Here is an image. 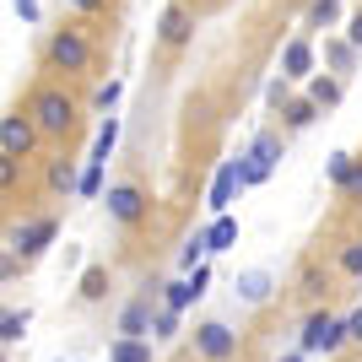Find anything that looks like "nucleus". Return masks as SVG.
<instances>
[{"label": "nucleus", "mask_w": 362, "mask_h": 362, "mask_svg": "<svg viewBox=\"0 0 362 362\" xmlns=\"http://www.w3.org/2000/svg\"><path fill=\"white\" fill-rule=\"evenodd\" d=\"M28 119L38 124V136H65L71 119H76V108H71V98H65L60 87H44V92H33Z\"/></svg>", "instance_id": "1"}, {"label": "nucleus", "mask_w": 362, "mask_h": 362, "mask_svg": "<svg viewBox=\"0 0 362 362\" xmlns=\"http://www.w3.org/2000/svg\"><path fill=\"white\" fill-rule=\"evenodd\" d=\"M341 341H351L346 319L325 314V308L303 319V351H308V357H330V351H341Z\"/></svg>", "instance_id": "2"}, {"label": "nucleus", "mask_w": 362, "mask_h": 362, "mask_svg": "<svg viewBox=\"0 0 362 362\" xmlns=\"http://www.w3.org/2000/svg\"><path fill=\"white\" fill-rule=\"evenodd\" d=\"M276 163H281V136H276V130H259V136L249 141V151H243V184H265L276 173Z\"/></svg>", "instance_id": "3"}, {"label": "nucleus", "mask_w": 362, "mask_h": 362, "mask_svg": "<svg viewBox=\"0 0 362 362\" xmlns=\"http://www.w3.org/2000/svg\"><path fill=\"white\" fill-rule=\"evenodd\" d=\"M238 189H249V184H243V157H227V163L216 168V179H211L206 206H211L216 216H227V206H233V195H238Z\"/></svg>", "instance_id": "4"}, {"label": "nucleus", "mask_w": 362, "mask_h": 362, "mask_svg": "<svg viewBox=\"0 0 362 362\" xmlns=\"http://www.w3.org/2000/svg\"><path fill=\"white\" fill-rule=\"evenodd\" d=\"M195 351L206 362H227L233 351H238V335L227 330L222 319H206V325H195Z\"/></svg>", "instance_id": "5"}, {"label": "nucleus", "mask_w": 362, "mask_h": 362, "mask_svg": "<svg viewBox=\"0 0 362 362\" xmlns=\"http://www.w3.org/2000/svg\"><path fill=\"white\" fill-rule=\"evenodd\" d=\"M87 60H92V49H87V38H81V33H54V38H49V65H54V71H87Z\"/></svg>", "instance_id": "6"}, {"label": "nucleus", "mask_w": 362, "mask_h": 362, "mask_svg": "<svg viewBox=\"0 0 362 362\" xmlns=\"http://www.w3.org/2000/svg\"><path fill=\"white\" fill-rule=\"evenodd\" d=\"M157 38H163L168 49H184L189 38H195V16H189V6H184V0L163 6V16H157Z\"/></svg>", "instance_id": "7"}, {"label": "nucleus", "mask_w": 362, "mask_h": 362, "mask_svg": "<svg viewBox=\"0 0 362 362\" xmlns=\"http://www.w3.org/2000/svg\"><path fill=\"white\" fill-rule=\"evenodd\" d=\"M33 136H38V124L28 119V114H6L0 119V157H28V146H33Z\"/></svg>", "instance_id": "8"}, {"label": "nucleus", "mask_w": 362, "mask_h": 362, "mask_svg": "<svg viewBox=\"0 0 362 362\" xmlns=\"http://www.w3.org/2000/svg\"><path fill=\"white\" fill-rule=\"evenodd\" d=\"M206 287H211V265H200V271H189V276H179V281H168V292H163V303L173 308V314H184L195 298H206Z\"/></svg>", "instance_id": "9"}, {"label": "nucleus", "mask_w": 362, "mask_h": 362, "mask_svg": "<svg viewBox=\"0 0 362 362\" xmlns=\"http://www.w3.org/2000/svg\"><path fill=\"white\" fill-rule=\"evenodd\" d=\"M108 216H114V222H141V216H146V195H141L136 184H114V189H108Z\"/></svg>", "instance_id": "10"}, {"label": "nucleus", "mask_w": 362, "mask_h": 362, "mask_svg": "<svg viewBox=\"0 0 362 362\" xmlns=\"http://www.w3.org/2000/svg\"><path fill=\"white\" fill-rule=\"evenodd\" d=\"M54 233H60V227L44 216V222H22V227H11V233H6V243H11V255H38V249H44Z\"/></svg>", "instance_id": "11"}, {"label": "nucleus", "mask_w": 362, "mask_h": 362, "mask_svg": "<svg viewBox=\"0 0 362 362\" xmlns=\"http://www.w3.org/2000/svg\"><path fill=\"white\" fill-rule=\"evenodd\" d=\"M281 76H287V81H314V44H308V38H292V44L281 49Z\"/></svg>", "instance_id": "12"}, {"label": "nucleus", "mask_w": 362, "mask_h": 362, "mask_svg": "<svg viewBox=\"0 0 362 362\" xmlns=\"http://www.w3.org/2000/svg\"><path fill=\"white\" fill-rule=\"evenodd\" d=\"M151 325H157V314H151V303H146V298L124 303V314H119V335H130V341H146Z\"/></svg>", "instance_id": "13"}, {"label": "nucleus", "mask_w": 362, "mask_h": 362, "mask_svg": "<svg viewBox=\"0 0 362 362\" xmlns=\"http://www.w3.org/2000/svg\"><path fill=\"white\" fill-rule=\"evenodd\" d=\"M271 292H276L271 271H243V276H238V298H243V303H271Z\"/></svg>", "instance_id": "14"}, {"label": "nucleus", "mask_w": 362, "mask_h": 362, "mask_svg": "<svg viewBox=\"0 0 362 362\" xmlns=\"http://www.w3.org/2000/svg\"><path fill=\"white\" fill-rule=\"evenodd\" d=\"M233 243H238V216H211V227H206V249L222 255V249H233Z\"/></svg>", "instance_id": "15"}, {"label": "nucleus", "mask_w": 362, "mask_h": 362, "mask_svg": "<svg viewBox=\"0 0 362 362\" xmlns=\"http://www.w3.org/2000/svg\"><path fill=\"white\" fill-rule=\"evenodd\" d=\"M341 92H346V87H341L335 76H314V81H308V103H314V108H335V103H341Z\"/></svg>", "instance_id": "16"}, {"label": "nucleus", "mask_w": 362, "mask_h": 362, "mask_svg": "<svg viewBox=\"0 0 362 362\" xmlns=\"http://www.w3.org/2000/svg\"><path fill=\"white\" fill-rule=\"evenodd\" d=\"M114 141H119V119L108 114V119L98 124V141H92V163H108V157H114Z\"/></svg>", "instance_id": "17"}, {"label": "nucleus", "mask_w": 362, "mask_h": 362, "mask_svg": "<svg viewBox=\"0 0 362 362\" xmlns=\"http://www.w3.org/2000/svg\"><path fill=\"white\" fill-rule=\"evenodd\" d=\"M108 362H151V346H146V341H130V335H119V341L108 346Z\"/></svg>", "instance_id": "18"}, {"label": "nucleus", "mask_w": 362, "mask_h": 362, "mask_svg": "<svg viewBox=\"0 0 362 362\" xmlns=\"http://www.w3.org/2000/svg\"><path fill=\"white\" fill-rule=\"evenodd\" d=\"M28 308H6V319H0V341H6V346H16V341H22V335H28Z\"/></svg>", "instance_id": "19"}, {"label": "nucleus", "mask_w": 362, "mask_h": 362, "mask_svg": "<svg viewBox=\"0 0 362 362\" xmlns=\"http://www.w3.org/2000/svg\"><path fill=\"white\" fill-rule=\"evenodd\" d=\"M314 114H319V108L308 103V98H292V103L281 108V119H287V130H308V124H314Z\"/></svg>", "instance_id": "20"}, {"label": "nucleus", "mask_w": 362, "mask_h": 362, "mask_svg": "<svg viewBox=\"0 0 362 362\" xmlns=\"http://www.w3.org/2000/svg\"><path fill=\"white\" fill-rule=\"evenodd\" d=\"M103 292H108V271H103V265H87V271H81V298L98 303Z\"/></svg>", "instance_id": "21"}, {"label": "nucleus", "mask_w": 362, "mask_h": 362, "mask_svg": "<svg viewBox=\"0 0 362 362\" xmlns=\"http://www.w3.org/2000/svg\"><path fill=\"white\" fill-rule=\"evenodd\" d=\"M351 54H357V44H351V38H341V44H325V60H330L335 71H351Z\"/></svg>", "instance_id": "22"}, {"label": "nucleus", "mask_w": 362, "mask_h": 362, "mask_svg": "<svg viewBox=\"0 0 362 362\" xmlns=\"http://www.w3.org/2000/svg\"><path fill=\"white\" fill-rule=\"evenodd\" d=\"M49 184H54V189H81V173H76L71 163H54L49 168Z\"/></svg>", "instance_id": "23"}, {"label": "nucleus", "mask_w": 362, "mask_h": 362, "mask_svg": "<svg viewBox=\"0 0 362 362\" xmlns=\"http://www.w3.org/2000/svg\"><path fill=\"white\" fill-rule=\"evenodd\" d=\"M335 16H341V0H314V11H308V22H314V28H330Z\"/></svg>", "instance_id": "24"}, {"label": "nucleus", "mask_w": 362, "mask_h": 362, "mask_svg": "<svg viewBox=\"0 0 362 362\" xmlns=\"http://www.w3.org/2000/svg\"><path fill=\"white\" fill-rule=\"evenodd\" d=\"M98 184H103V163H92V157H87V173H81V189H76V195H98Z\"/></svg>", "instance_id": "25"}, {"label": "nucleus", "mask_w": 362, "mask_h": 362, "mask_svg": "<svg viewBox=\"0 0 362 362\" xmlns=\"http://www.w3.org/2000/svg\"><path fill=\"white\" fill-rule=\"evenodd\" d=\"M265 98H271V108H287L292 103V81H287V76H276L271 87H265Z\"/></svg>", "instance_id": "26"}, {"label": "nucleus", "mask_w": 362, "mask_h": 362, "mask_svg": "<svg viewBox=\"0 0 362 362\" xmlns=\"http://www.w3.org/2000/svg\"><path fill=\"white\" fill-rule=\"evenodd\" d=\"M151 335H157V341L179 335V314H173V308H163V314H157V325H151Z\"/></svg>", "instance_id": "27"}, {"label": "nucleus", "mask_w": 362, "mask_h": 362, "mask_svg": "<svg viewBox=\"0 0 362 362\" xmlns=\"http://www.w3.org/2000/svg\"><path fill=\"white\" fill-rule=\"evenodd\" d=\"M335 189H341V195H357V200H362V163H351V173L335 184Z\"/></svg>", "instance_id": "28"}, {"label": "nucleus", "mask_w": 362, "mask_h": 362, "mask_svg": "<svg viewBox=\"0 0 362 362\" xmlns=\"http://www.w3.org/2000/svg\"><path fill=\"white\" fill-rule=\"evenodd\" d=\"M341 271H351V276H362V243H351L346 255H341Z\"/></svg>", "instance_id": "29"}, {"label": "nucleus", "mask_w": 362, "mask_h": 362, "mask_svg": "<svg viewBox=\"0 0 362 362\" xmlns=\"http://www.w3.org/2000/svg\"><path fill=\"white\" fill-rule=\"evenodd\" d=\"M16 6V16H22V22H38V0H11Z\"/></svg>", "instance_id": "30"}, {"label": "nucleus", "mask_w": 362, "mask_h": 362, "mask_svg": "<svg viewBox=\"0 0 362 362\" xmlns=\"http://www.w3.org/2000/svg\"><path fill=\"white\" fill-rule=\"evenodd\" d=\"M114 103H119V81H108V87L98 92V108H114Z\"/></svg>", "instance_id": "31"}, {"label": "nucleus", "mask_w": 362, "mask_h": 362, "mask_svg": "<svg viewBox=\"0 0 362 362\" xmlns=\"http://www.w3.org/2000/svg\"><path fill=\"white\" fill-rule=\"evenodd\" d=\"M346 38L362 49V11H351V22H346Z\"/></svg>", "instance_id": "32"}, {"label": "nucleus", "mask_w": 362, "mask_h": 362, "mask_svg": "<svg viewBox=\"0 0 362 362\" xmlns=\"http://www.w3.org/2000/svg\"><path fill=\"white\" fill-rule=\"evenodd\" d=\"M346 330H351V341H362V308H357V314H346Z\"/></svg>", "instance_id": "33"}, {"label": "nucleus", "mask_w": 362, "mask_h": 362, "mask_svg": "<svg viewBox=\"0 0 362 362\" xmlns=\"http://www.w3.org/2000/svg\"><path fill=\"white\" fill-rule=\"evenodd\" d=\"M76 11H98V6H103V0H71Z\"/></svg>", "instance_id": "34"}, {"label": "nucleus", "mask_w": 362, "mask_h": 362, "mask_svg": "<svg viewBox=\"0 0 362 362\" xmlns=\"http://www.w3.org/2000/svg\"><path fill=\"white\" fill-rule=\"evenodd\" d=\"M281 362H303V357H281Z\"/></svg>", "instance_id": "35"}]
</instances>
